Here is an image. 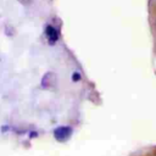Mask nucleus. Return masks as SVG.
<instances>
[{
    "instance_id": "obj_1",
    "label": "nucleus",
    "mask_w": 156,
    "mask_h": 156,
    "mask_svg": "<svg viewBox=\"0 0 156 156\" xmlns=\"http://www.w3.org/2000/svg\"><path fill=\"white\" fill-rule=\"evenodd\" d=\"M71 135V129L68 127H60L55 130V138L60 141H63L66 139H68Z\"/></svg>"
},
{
    "instance_id": "obj_2",
    "label": "nucleus",
    "mask_w": 156,
    "mask_h": 156,
    "mask_svg": "<svg viewBox=\"0 0 156 156\" xmlns=\"http://www.w3.org/2000/svg\"><path fill=\"white\" fill-rule=\"evenodd\" d=\"M46 33H48V37H50V39H51L52 41H55V40H56L57 34H56V32H55V29H54L52 27H48Z\"/></svg>"
}]
</instances>
